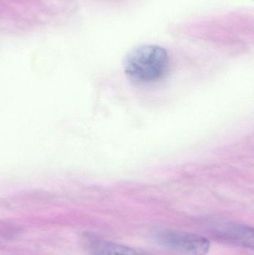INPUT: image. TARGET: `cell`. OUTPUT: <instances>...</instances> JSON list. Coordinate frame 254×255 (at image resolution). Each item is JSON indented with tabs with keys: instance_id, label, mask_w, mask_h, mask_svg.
Masks as SVG:
<instances>
[{
	"instance_id": "cell-4",
	"label": "cell",
	"mask_w": 254,
	"mask_h": 255,
	"mask_svg": "<svg viewBox=\"0 0 254 255\" xmlns=\"http://www.w3.org/2000/svg\"><path fill=\"white\" fill-rule=\"evenodd\" d=\"M85 246L92 255H147L127 246L96 238H88Z\"/></svg>"
},
{
	"instance_id": "cell-1",
	"label": "cell",
	"mask_w": 254,
	"mask_h": 255,
	"mask_svg": "<svg viewBox=\"0 0 254 255\" xmlns=\"http://www.w3.org/2000/svg\"><path fill=\"white\" fill-rule=\"evenodd\" d=\"M169 64L168 52L157 45H143L134 48L124 62L125 72L130 78L140 82H152L167 73Z\"/></svg>"
},
{
	"instance_id": "cell-3",
	"label": "cell",
	"mask_w": 254,
	"mask_h": 255,
	"mask_svg": "<svg viewBox=\"0 0 254 255\" xmlns=\"http://www.w3.org/2000/svg\"><path fill=\"white\" fill-rule=\"evenodd\" d=\"M216 239L233 245L253 250V228L235 223H223L215 226L212 231Z\"/></svg>"
},
{
	"instance_id": "cell-2",
	"label": "cell",
	"mask_w": 254,
	"mask_h": 255,
	"mask_svg": "<svg viewBox=\"0 0 254 255\" xmlns=\"http://www.w3.org/2000/svg\"><path fill=\"white\" fill-rule=\"evenodd\" d=\"M158 244L171 250L189 255H206L210 248L208 239L190 232L163 229L155 235Z\"/></svg>"
}]
</instances>
